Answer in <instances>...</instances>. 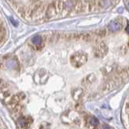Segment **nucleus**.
Returning <instances> with one entry per match:
<instances>
[{
	"label": "nucleus",
	"instance_id": "obj_3",
	"mask_svg": "<svg viewBox=\"0 0 129 129\" xmlns=\"http://www.w3.org/2000/svg\"><path fill=\"white\" fill-rule=\"evenodd\" d=\"M58 14V11H57V5H56V1H54L51 3L47 7V10H46V13L45 16L47 19H50L52 17H53L56 15Z\"/></svg>",
	"mask_w": 129,
	"mask_h": 129
},
{
	"label": "nucleus",
	"instance_id": "obj_5",
	"mask_svg": "<svg viewBox=\"0 0 129 129\" xmlns=\"http://www.w3.org/2000/svg\"><path fill=\"white\" fill-rule=\"evenodd\" d=\"M123 27V24L118 19H115L112 20L108 24V29L112 32H117L119 31Z\"/></svg>",
	"mask_w": 129,
	"mask_h": 129
},
{
	"label": "nucleus",
	"instance_id": "obj_12",
	"mask_svg": "<svg viewBox=\"0 0 129 129\" xmlns=\"http://www.w3.org/2000/svg\"><path fill=\"white\" fill-rule=\"evenodd\" d=\"M6 32H7V31H6L5 27L3 26L2 23H0V35H1V36H4V35L6 34Z\"/></svg>",
	"mask_w": 129,
	"mask_h": 129
},
{
	"label": "nucleus",
	"instance_id": "obj_20",
	"mask_svg": "<svg viewBox=\"0 0 129 129\" xmlns=\"http://www.w3.org/2000/svg\"><path fill=\"white\" fill-rule=\"evenodd\" d=\"M0 23H1V22H0Z\"/></svg>",
	"mask_w": 129,
	"mask_h": 129
},
{
	"label": "nucleus",
	"instance_id": "obj_9",
	"mask_svg": "<svg viewBox=\"0 0 129 129\" xmlns=\"http://www.w3.org/2000/svg\"><path fill=\"white\" fill-rule=\"evenodd\" d=\"M31 42L32 43V44H34L36 46H40L43 42V38L40 35H35L31 37Z\"/></svg>",
	"mask_w": 129,
	"mask_h": 129
},
{
	"label": "nucleus",
	"instance_id": "obj_6",
	"mask_svg": "<svg viewBox=\"0 0 129 129\" xmlns=\"http://www.w3.org/2000/svg\"><path fill=\"white\" fill-rule=\"evenodd\" d=\"M96 81V76L94 74H90L85 77L82 80V84L85 86H90V85L93 84Z\"/></svg>",
	"mask_w": 129,
	"mask_h": 129
},
{
	"label": "nucleus",
	"instance_id": "obj_11",
	"mask_svg": "<svg viewBox=\"0 0 129 129\" xmlns=\"http://www.w3.org/2000/svg\"><path fill=\"white\" fill-rule=\"evenodd\" d=\"M18 123H19V125L20 127H24L27 125V121L26 120L25 118H23V117H20V118L18 119Z\"/></svg>",
	"mask_w": 129,
	"mask_h": 129
},
{
	"label": "nucleus",
	"instance_id": "obj_17",
	"mask_svg": "<svg viewBox=\"0 0 129 129\" xmlns=\"http://www.w3.org/2000/svg\"><path fill=\"white\" fill-rule=\"evenodd\" d=\"M40 129H49V127H44V126H42Z\"/></svg>",
	"mask_w": 129,
	"mask_h": 129
},
{
	"label": "nucleus",
	"instance_id": "obj_15",
	"mask_svg": "<svg viewBox=\"0 0 129 129\" xmlns=\"http://www.w3.org/2000/svg\"><path fill=\"white\" fill-rule=\"evenodd\" d=\"M125 31H126L127 34H129V24H127L126 27H125Z\"/></svg>",
	"mask_w": 129,
	"mask_h": 129
},
{
	"label": "nucleus",
	"instance_id": "obj_10",
	"mask_svg": "<svg viewBox=\"0 0 129 129\" xmlns=\"http://www.w3.org/2000/svg\"><path fill=\"white\" fill-rule=\"evenodd\" d=\"M88 122L89 123H90L91 126L93 127H97L98 125L99 124V119L95 118L94 116H89V118H88Z\"/></svg>",
	"mask_w": 129,
	"mask_h": 129
},
{
	"label": "nucleus",
	"instance_id": "obj_16",
	"mask_svg": "<svg viewBox=\"0 0 129 129\" xmlns=\"http://www.w3.org/2000/svg\"><path fill=\"white\" fill-rule=\"evenodd\" d=\"M3 36H1V37H0V43H3Z\"/></svg>",
	"mask_w": 129,
	"mask_h": 129
},
{
	"label": "nucleus",
	"instance_id": "obj_2",
	"mask_svg": "<svg viewBox=\"0 0 129 129\" xmlns=\"http://www.w3.org/2000/svg\"><path fill=\"white\" fill-rule=\"evenodd\" d=\"M107 52H108V47L103 42H101L97 44L94 49V55L96 57L99 58L103 57V56H105L107 54Z\"/></svg>",
	"mask_w": 129,
	"mask_h": 129
},
{
	"label": "nucleus",
	"instance_id": "obj_1",
	"mask_svg": "<svg viewBox=\"0 0 129 129\" xmlns=\"http://www.w3.org/2000/svg\"><path fill=\"white\" fill-rule=\"evenodd\" d=\"M87 60H88L87 54L82 51L76 52L70 56L71 64L76 68H79L81 66H84V64L87 62Z\"/></svg>",
	"mask_w": 129,
	"mask_h": 129
},
{
	"label": "nucleus",
	"instance_id": "obj_18",
	"mask_svg": "<svg viewBox=\"0 0 129 129\" xmlns=\"http://www.w3.org/2000/svg\"><path fill=\"white\" fill-rule=\"evenodd\" d=\"M127 7H128V9H129V3H127Z\"/></svg>",
	"mask_w": 129,
	"mask_h": 129
},
{
	"label": "nucleus",
	"instance_id": "obj_4",
	"mask_svg": "<svg viewBox=\"0 0 129 129\" xmlns=\"http://www.w3.org/2000/svg\"><path fill=\"white\" fill-rule=\"evenodd\" d=\"M34 79L36 83H44L46 79H48L47 72L44 70H40L36 73Z\"/></svg>",
	"mask_w": 129,
	"mask_h": 129
},
{
	"label": "nucleus",
	"instance_id": "obj_14",
	"mask_svg": "<svg viewBox=\"0 0 129 129\" xmlns=\"http://www.w3.org/2000/svg\"><path fill=\"white\" fill-rule=\"evenodd\" d=\"M101 129H111V128H110V127L108 126V125H106V124H104L103 126L102 127V128H101Z\"/></svg>",
	"mask_w": 129,
	"mask_h": 129
},
{
	"label": "nucleus",
	"instance_id": "obj_7",
	"mask_svg": "<svg viewBox=\"0 0 129 129\" xmlns=\"http://www.w3.org/2000/svg\"><path fill=\"white\" fill-rule=\"evenodd\" d=\"M83 95V90L82 88H76L72 91V97L75 101H79Z\"/></svg>",
	"mask_w": 129,
	"mask_h": 129
},
{
	"label": "nucleus",
	"instance_id": "obj_13",
	"mask_svg": "<svg viewBox=\"0 0 129 129\" xmlns=\"http://www.w3.org/2000/svg\"><path fill=\"white\" fill-rule=\"evenodd\" d=\"M9 19H10V21L11 22V23L13 24V25H14L15 27H18V26H19V23H18L17 20H15V19H13L12 17H10Z\"/></svg>",
	"mask_w": 129,
	"mask_h": 129
},
{
	"label": "nucleus",
	"instance_id": "obj_8",
	"mask_svg": "<svg viewBox=\"0 0 129 129\" xmlns=\"http://www.w3.org/2000/svg\"><path fill=\"white\" fill-rule=\"evenodd\" d=\"M6 66L8 69H10V70H15V69L18 68L19 63L17 61V60H15V58H11V59L7 60Z\"/></svg>",
	"mask_w": 129,
	"mask_h": 129
},
{
	"label": "nucleus",
	"instance_id": "obj_19",
	"mask_svg": "<svg viewBox=\"0 0 129 129\" xmlns=\"http://www.w3.org/2000/svg\"><path fill=\"white\" fill-rule=\"evenodd\" d=\"M128 45H129V43H128Z\"/></svg>",
	"mask_w": 129,
	"mask_h": 129
}]
</instances>
